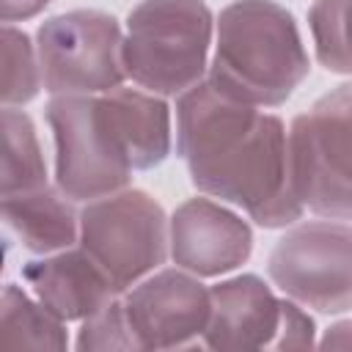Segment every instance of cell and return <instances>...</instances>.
Instances as JSON below:
<instances>
[{"label": "cell", "instance_id": "6da1fadb", "mask_svg": "<svg viewBox=\"0 0 352 352\" xmlns=\"http://www.w3.org/2000/svg\"><path fill=\"white\" fill-rule=\"evenodd\" d=\"M176 121L179 154L201 192L242 206L264 228L289 226L302 214L278 116L206 80L179 96Z\"/></svg>", "mask_w": 352, "mask_h": 352}, {"label": "cell", "instance_id": "7a4b0ae2", "mask_svg": "<svg viewBox=\"0 0 352 352\" xmlns=\"http://www.w3.org/2000/svg\"><path fill=\"white\" fill-rule=\"evenodd\" d=\"M47 118L55 132L58 187L74 201L118 192L135 168H154L170 151L165 102L132 88L55 96Z\"/></svg>", "mask_w": 352, "mask_h": 352}, {"label": "cell", "instance_id": "3957f363", "mask_svg": "<svg viewBox=\"0 0 352 352\" xmlns=\"http://www.w3.org/2000/svg\"><path fill=\"white\" fill-rule=\"evenodd\" d=\"M308 74L297 25L272 0H236L220 11L209 80L250 104H280Z\"/></svg>", "mask_w": 352, "mask_h": 352}, {"label": "cell", "instance_id": "277c9868", "mask_svg": "<svg viewBox=\"0 0 352 352\" xmlns=\"http://www.w3.org/2000/svg\"><path fill=\"white\" fill-rule=\"evenodd\" d=\"M209 44L204 0H143L126 19L124 69L154 94H182L201 80Z\"/></svg>", "mask_w": 352, "mask_h": 352}, {"label": "cell", "instance_id": "5b68a950", "mask_svg": "<svg viewBox=\"0 0 352 352\" xmlns=\"http://www.w3.org/2000/svg\"><path fill=\"white\" fill-rule=\"evenodd\" d=\"M289 165L302 206L322 217H352V82L294 118Z\"/></svg>", "mask_w": 352, "mask_h": 352}, {"label": "cell", "instance_id": "8992f818", "mask_svg": "<svg viewBox=\"0 0 352 352\" xmlns=\"http://www.w3.org/2000/svg\"><path fill=\"white\" fill-rule=\"evenodd\" d=\"M80 245L110 278L113 289L124 292L165 261V212L140 190L96 198L80 214Z\"/></svg>", "mask_w": 352, "mask_h": 352}, {"label": "cell", "instance_id": "52a82bcc", "mask_svg": "<svg viewBox=\"0 0 352 352\" xmlns=\"http://www.w3.org/2000/svg\"><path fill=\"white\" fill-rule=\"evenodd\" d=\"M38 66L44 88L55 96L118 88L126 74L118 22L94 8L47 19L38 28Z\"/></svg>", "mask_w": 352, "mask_h": 352}, {"label": "cell", "instance_id": "ba28073f", "mask_svg": "<svg viewBox=\"0 0 352 352\" xmlns=\"http://www.w3.org/2000/svg\"><path fill=\"white\" fill-rule=\"evenodd\" d=\"M270 278L292 300L322 314L352 308V228L305 223L292 228L270 253Z\"/></svg>", "mask_w": 352, "mask_h": 352}, {"label": "cell", "instance_id": "9c48e42d", "mask_svg": "<svg viewBox=\"0 0 352 352\" xmlns=\"http://www.w3.org/2000/svg\"><path fill=\"white\" fill-rule=\"evenodd\" d=\"M121 305L138 349H179L204 336L212 294L195 278L165 270L138 283Z\"/></svg>", "mask_w": 352, "mask_h": 352}, {"label": "cell", "instance_id": "30bf717a", "mask_svg": "<svg viewBox=\"0 0 352 352\" xmlns=\"http://www.w3.org/2000/svg\"><path fill=\"white\" fill-rule=\"evenodd\" d=\"M253 248V234L242 217L209 198L184 201L170 220L173 261L195 275H223L239 267Z\"/></svg>", "mask_w": 352, "mask_h": 352}, {"label": "cell", "instance_id": "8fae6325", "mask_svg": "<svg viewBox=\"0 0 352 352\" xmlns=\"http://www.w3.org/2000/svg\"><path fill=\"white\" fill-rule=\"evenodd\" d=\"M204 344L223 352L278 349L286 300H278L256 275H239L217 283Z\"/></svg>", "mask_w": 352, "mask_h": 352}, {"label": "cell", "instance_id": "7c38bea8", "mask_svg": "<svg viewBox=\"0 0 352 352\" xmlns=\"http://www.w3.org/2000/svg\"><path fill=\"white\" fill-rule=\"evenodd\" d=\"M22 275L38 302L58 319H88L116 294L110 278L82 248L30 261Z\"/></svg>", "mask_w": 352, "mask_h": 352}, {"label": "cell", "instance_id": "4fadbf2b", "mask_svg": "<svg viewBox=\"0 0 352 352\" xmlns=\"http://www.w3.org/2000/svg\"><path fill=\"white\" fill-rule=\"evenodd\" d=\"M3 220L22 239V245L36 253L69 248L80 234L72 206L47 184L3 195Z\"/></svg>", "mask_w": 352, "mask_h": 352}, {"label": "cell", "instance_id": "5bb4252c", "mask_svg": "<svg viewBox=\"0 0 352 352\" xmlns=\"http://www.w3.org/2000/svg\"><path fill=\"white\" fill-rule=\"evenodd\" d=\"M52 311L33 302L16 286H6L0 300V352L66 349V330Z\"/></svg>", "mask_w": 352, "mask_h": 352}, {"label": "cell", "instance_id": "9a60e30c", "mask_svg": "<svg viewBox=\"0 0 352 352\" xmlns=\"http://www.w3.org/2000/svg\"><path fill=\"white\" fill-rule=\"evenodd\" d=\"M47 184V168L41 157V146L36 140L33 121L14 110H3V170L0 190L3 195L28 192Z\"/></svg>", "mask_w": 352, "mask_h": 352}, {"label": "cell", "instance_id": "2e32d148", "mask_svg": "<svg viewBox=\"0 0 352 352\" xmlns=\"http://www.w3.org/2000/svg\"><path fill=\"white\" fill-rule=\"evenodd\" d=\"M308 22L319 63L352 74V0H316Z\"/></svg>", "mask_w": 352, "mask_h": 352}, {"label": "cell", "instance_id": "e0dca14e", "mask_svg": "<svg viewBox=\"0 0 352 352\" xmlns=\"http://www.w3.org/2000/svg\"><path fill=\"white\" fill-rule=\"evenodd\" d=\"M0 96L3 104H25L38 94L41 66L33 55L30 38L11 25L3 28V50H0Z\"/></svg>", "mask_w": 352, "mask_h": 352}, {"label": "cell", "instance_id": "ac0fdd59", "mask_svg": "<svg viewBox=\"0 0 352 352\" xmlns=\"http://www.w3.org/2000/svg\"><path fill=\"white\" fill-rule=\"evenodd\" d=\"M77 346L80 349H138L126 324L124 305L110 300L96 314H91L80 330Z\"/></svg>", "mask_w": 352, "mask_h": 352}, {"label": "cell", "instance_id": "d6986e66", "mask_svg": "<svg viewBox=\"0 0 352 352\" xmlns=\"http://www.w3.org/2000/svg\"><path fill=\"white\" fill-rule=\"evenodd\" d=\"M314 344V322L308 314L300 311V305L286 302V316L278 338V349H308Z\"/></svg>", "mask_w": 352, "mask_h": 352}, {"label": "cell", "instance_id": "ffe728a7", "mask_svg": "<svg viewBox=\"0 0 352 352\" xmlns=\"http://www.w3.org/2000/svg\"><path fill=\"white\" fill-rule=\"evenodd\" d=\"M50 0H0V14L6 22L11 19H25V16H33L38 14Z\"/></svg>", "mask_w": 352, "mask_h": 352}, {"label": "cell", "instance_id": "44dd1931", "mask_svg": "<svg viewBox=\"0 0 352 352\" xmlns=\"http://www.w3.org/2000/svg\"><path fill=\"white\" fill-rule=\"evenodd\" d=\"M322 346L324 349H349L352 346V322H341V324L330 327Z\"/></svg>", "mask_w": 352, "mask_h": 352}]
</instances>
